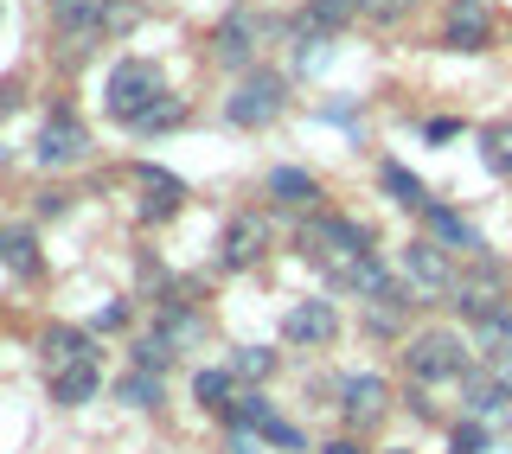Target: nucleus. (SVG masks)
<instances>
[{"instance_id":"obj_29","label":"nucleus","mask_w":512,"mask_h":454,"mask_svg":"<svg viewBox=\"0 0 512 454\" xmlns=\"http://www.w3.org/2000/svg\"><path fill=\"white\" fill-rule=\"evenodd\" d=\"M186 116H192L186 96H160V103H154L135 128H128V135H173V128H186Z\"/></svg>"},{"instance_id":"obj_18","label":"nucleus","mask_w":512,"mask_h":454,"mask_svg":"<svg viewBox=\"0 0 512 454\" xmlns=\"http://www.w3.org/2000/svg\"><path fill=\"white\" fill-rule=\"evenodd\" d=\"M52 403L58 410H84V403L103 397V359H84V365H71V371H52Z\"/></svg>"},{"instance_id":"obj_23","label":"nucleus","mask_w":512,"mask_h":454,"mask_svg":"<svg viewBox=\"0 0 512 454\" xmlns=\"http://www.w3.org/2000/svg\"><path fill=\"white\" fill-rule=\"evenodd\" d=\"M378 186H384V199H391L397 212H423V205H429V186L416 180L404 160H384V167H378Z\"/></svg>"},{"instance_id":"obj_15","label":"nucleus","mask_w":512,"mask_h":454,"mask_svg":"<svg viewBox=\"0 0 512 454\" xmlns=\"http://www.w3.org/2000/svg\"><path fill=\"white\" fill-rule=\"evenodd\" d=\"M333 282L346 288V295H359V301H391L397 288H404V275H397L391 263H384L378 250H365V256H352V263L333 269Z\"/></svg>"},{"instance_id":"obj_31","label":"nucleus","mask_w":512,"mask_h":454,"mask_svg":"<svg viewBox=\"0 0 512 454\" xmlns=\"http://www.w3.org/2000/svg\"><path fill=\"white\" fill-rule=\"evenodd\" d=\"M224 365H231L237 378H256V384H263V378H276L282 352H269V346H237V352H231V359H224Z\"/></svg>"},{"instance_id":"obj_38","label":"nucleus","mask_w":512,"mask_h":454,"mask_svg":"<svg viewBox=\"0 0 512 454\" xmlns=\"http://www.w3.org/2000/svg\"><path fill=\"white\" fill-rule=\"evenodd\" d=\"M461 135V122L455 116H436V122H423V141H455Z\"/></svg>"},{"instance_id":"obj_36","label":"nucleus","mask_w":512,"mask_h":454,"mask_svg":"<svg viewBox=\"0 0 512 454\" xmlns=\"http://www.w3.org/2000/svg\"><path fill=\"white\" fill-rule=\"evenodd\" d=\"M122 327H128V301H109L90 314V333H122Z\"/></svg>"},{"instance_id":"obj_9","label":"nucleus","mask_w":512,"mask_h":454,"mask_svg":"<svg viewBox=\"0 0 512 454\" xmlns=\"http://www.w3.org/2000/svg\"><path fill=\"white\" fill-rule=\"evenodd\" d=\"M333 397H340V416H346V429H372V423H384V416L397 410L391 403V384L378 378V371H346L340 384H333Z\"/></svg>"},{"instance_id":"obj_37","label":"nucleus","mask_w":512,"mask_h":454,"mask_svg":"<svg viewBox=\"0 0 512 454\" xmlns=\"http://www.w3.org/2000/svg\"><path fill=\"white\" fill-rule=\"evenodd\" d=\"M404 410H410V416H423V423H436V403H429L423 384H410V391H404Z\"/></svg>"},{"instance_id":"obj_22","label":"nucleus","mask_w":512,"mask_h":454,"mask_svg":"<svg viewBox=\"0 0 512 454\" xmlns=\"http://www.w3.org/2000/svg\"><path fill=\"white\" fill-rule=\"evenodd\" d=\"M116 403H122V410H141V416H148V410H160V403H167V378H160V371H135V365H128L122 378H116Z\"/></svg>"},{"instance_id":"obj_10","label":"nucleus","mask_w":512,"mask_h":454,"mask_svg":"<svg viewBox=\"0 0 512 454\" xmlns=\"http://www.w3.org/2000/svg\"><path fill=\"white\" fill-rule=\"evenodd\" d=\"M256 39H263V20H256L250 7H231L212 26V39H205V45H212V58L224 64V71L244 77V71H256Z\"/></svg>"},{"instance_id":"obj_14","label":"nucleus","mask_w":512,"mask_h":454,"mask_svg":"<svg viewBox=\"0 0 512 454\" xmlns=\"http://www.w3.org/2000/svg\"><path fill=\"white\" fill-rule=\"evenodd\" d=\"M263 256H269V224L256 212H231V224H224V237H218V263L231 275H244V269L263 263Z\"/></svg>"},{"instance_id":"obj_44","label":"nucleus","mask_w":512,"mask_h":454,"mask_svg":"<svg viewBox=\"0 0 512 454\" xmlns=\"http://www.w3.org/2000/svg\"><path fill=\"white\" fill-rule=\"evenodd\" d=\"M45 7H58V0H45Z\"/></svg>"},{"instance_id":"obj_25","label":"nucleus","mask_w":512,"mask_h":454,"mask_svg":"<svg viewBox=\"0 0 512 454\" xmlns=\"http://www.w3.org/2000/svg\"><path fill=\"white\" fill-rule=\"evenodd\" d=\"M128 365H135V371H160V378H167V371L173 365H180V346H173V339L167 333H135V339H128Z\"/></svg>"},{"instance_id":"obj_16","label":"nucleus","mask_w":512,"mask_h":454,"mask_svg":"<svg viewBox=\"0 0 512 454\" xmlns=\"http://www.w3.org/2000/svg\"><path fill=\"white\" fill-rule=\"evenodd\" d=\"M96 333L90 327H64V320H52V327L39 333V365H45V378L52 371H71V365H84V359H96Z\"/></svg>"},{"instance_id":"obj_43","label":"nucleus","mask_w":512,"mask_h":454,"mask_svg":"<svg viewBox=\"0 0 512 454\" xmlns=\"http://www.w3.org/2000/svg\"><path fill=\"white\" fill-rule=\"evenodd\" d=\"M384 454H416V448H384Z\"/></svg>"},{"instance_id":"obj_34","label":"nucleus","mask_w":512,"mask_h":454,"mask_svg":"<svg viewBox=\"0 0 512 454\" xmlns=\"http://www.w3.org/2000/svg\"><path fill=\"white\" fill-rule=\"evenodd\" d=\"M263 448H282V454H301L308 448V435H301L295 423H288V416H276V423L263 429Z\"/></svg>"},{"instance_id":"obj_33","label":"nucleus","mask_w":512,"mask_h":454,"mask_svg":"<svg viewBox=\"0 0 512 454\" xmlns=\"http://www.w3.org/2000/svg\"><path fill=\"white\" fill-rule=\"evenodd\" d=\"M77 205V192L71 186H45V192H32V218H64Z\"/></svg>"},{"instance_id":"obj_2","label":"nucleus","mask_w":512,"mask_h":454,"mask_svg":"<svg viewBox=\"0 0 512 454\" xmlns=\"http://www.w3.org/2000/svg\"><path fill=\"white\" fill-rule=\"evenodd\" d=\"M500 301H512V269H506V263H493V256H468L442 307L461 320V327H474V320H487Z\"/></svg>"},{"instance_id":"obj_1","label":"nucleus","mask_w":512,"mask_h":454,"mask_svg":"<svg viewBox=\"0 0 512 454\" xmlns=\"http://www.w3.org/2000/svg\"><path fill=\"white\" fill-rule=\"evenodd\" d=\"M397 359H404V378H410V384L436 391V384L474 378L480 352H474V333H461V327H448V320H436V327H416L404 346H397Z\"/></svg>"},{"instance_id":"obj_5","label":"nucleus","mask_w":512,"mask_h":454,"mask_svg":"<svg viewBox=\"0 0 512 454\" xmlns=\"http://www.w3.org/2000/svg\"><path fill=\"white\" fill-rule=\"evenodd\" d=\"M365 250H372V224H359L346 212H314L301 224V256H314L327 275L340 263H352V256H365Z\"/></svg>"},{"instance_id":"obj_20","label":"nucleus","mask_w":512,"mask_h":454,"mask_svg":"<svg viewBox=\"0 0 512 454\" xmlns=\"http://www.w3.org/2000/svg\"><path fill=\"white\" fill-rule=\"evenodd\" d=\"M263 192L282 205V212H320V180H314L308 167H276L263 180Z\"/></svg>"},{"instance_id":"obj_19","label":"nucleus","mask_w":512,"mask_h":454,"mask_svg":"<svg viewBox=\"0 0 512 454\" xmlns=\"http://www.w3.org/2000/svg\"><path fill=\"white\" fill-rule=\"evenodd\" d=\"M205 327H212V320H205V307H192V301H180V295H167V301L154 307V333H167L180 352H186V346H199Z\"/></svg>"},{"instance_id":"obj_13","label":"nucleus","mask_w":512,"mask_h":454,"mask_svg":"<svg viewBox=\"0 0 512 454\" xmlns=\"http://www.w3.org/2000/svg\"><path fill=\"white\" fill-rule=\"evenodd\" d=\"M442 45L448 52H487L493 45V7L487 0H448L442 7Z\"/></svg>"},{"instance_id":"obj_21","label":"nucleus","mask_w":512,"mask_h":454,"mask_svg":"<svg viewBox=\"0 0 512 454\" xmlns=\"http://www.w3.org/2000/svg\"><path fill=\"white\" fill-rule=\"evenodd\" d=\"M192 403H199V410H212V416H231V403H237V371H231V365L192 371Z\"/></svg>"},{"instance_id":"obj_26","label":"nucleus","mask_w":512,"mask_h":454,"mask_svg":"<svg viewBox=\"0 0 512 454\" xmlns=\"http://www.w3.org/2000/svg\"><path fill=\"white\" fill-rule=\"evenodd\" d=\"M269 423H276V403H269L263 391H237L231 416H224V429H244V435H263Z\"/></svg>"},{"instance_id":"obj_28","label":"nucleus","mask_w":512,"mask_h":454,"mask_svg":"<svg viewBox=\"0 0 512 454\" xmlns=\"http://www.w3.org/2000/svg\"><path fill=\"white\" fill-rule=\"evenodd\" d=\"M480 160H487V173L512 180V122H487V128H480Z\"/></svg>"},{"instance_id":"obj_39","label":"nucleus","mask_w":512,"mask_h":454,"mask_svg":"<svg viewBox=\"0 0 512 454\" xmlns=\"http://www.w3.org/2000/svg\"><path fill=\"white\" fill-rule=\"evenodd\" d=\"M320 454H372V448H365V435H333Z\"/></svg>"},{"instance_id":"obj_3","label":"nucleus","mask_w":512,"mask_h":454,"mask_svg":"<svg viewBox=\"0 0 512 454\" xmlns=\"http://www.w3.org/2000/svg\"><path fill=\"white\" fill-rule=\"evenodd\" d=\"M160 96H167V84H160L154 64L148 58H122V64H109V77H103V116L122 122V128H135Z\"/></svg>"},{"instance_id":"obj_35","label":"nucleus","mask_w":512,"mask_h":454,"mask_svg":"<svg viewBox=\"0 0 512 454\" xmlns=\"http://www.w3.org/2000/svg\"><path fill=\"white\" fill-rule=\"evenodd\" d=\"M410 7H416V0H359V13H365V20H378V26L410 20Z\"/></svg>"},{"instance_id":"obj_41","label":"nucleus","mask_w":512,"mask_h":454,"mask_svg":"<svg viewBox=\"0 0 512 454\" xmlns=\"http://www.w3.org/2000/svg\"><path fill=\"white\" fill-rule=\"evenodd\" d=\"M7 243H13V224H0V263H7Z\"/></svg>"},{"instance_id":"obj_24","label":"nucleus","mask_w":512,"mask_h":454,"mask_svg":"<svg viewBox=\"0 0 512 454\" xmlns=\"http://www.w3.org/2000/svg\"><path fill=\"white\" fill-rule=\"evenodd\" d=\"M474 352L480 359H512V301H500L487 320H474Z\"/></svg>"},{"instance_id":"obj_12","label":"nucleus","mask_w":512,"mask_h":454,"mask_svg":"<svg viewBox=\"0 0 512 454\" xmlns=\"http://www.w3.org/2000/svg\"><path fill=\"white\" fill-rule=\"evenodd\" d=\"M416 218H423V237H436L448 256H461V263H468V256H487V237H480V224H474L468 212H455V205L429 199Z\"/></svg>"},{"instance_id":"obj_27","label":"nucleus","mask_w":512,"mask_h":454,"mask_svg":"<svg viewBox=\"0 0 512 454\" xmlns=\"http://www.w3.org/2000/svg\"><path fill=\"white\" fill-rule=\"evenodd\" d=\"M7 275H20V282H32V275L45 269V256H39V237L26 231V224H13V243H7V263H0Z\"/></svg>"},{"instance_id":"obj_17","label":"nucleus","mask_w":512,"mask_h":454,"mask_svg":"<svg viewBox=\"0 0 512 454\" xmlns=\"http://www.w3.org/2000/svg\"><path fill=\"white\" fill-rule=\"evenodd\" d=\"M135 186H141V205H135V212L148 218V224H167V218H180V205H186V186L173 180L167 167H148V160H141V167H135Z\"/></svg>"},{"instance_id":"obj_7","label":"nucleus","mask_w":512,"mask_h":454,"mask_svg":"<svg viewBox=\"0 0 512 454\" xmlns=\"http://www.w3.org/2000/svg\"><path fill=\"white\" fill-rule=\"evenodd\" d=\"M32 160H39L45 173H64V167H84V160H90V128H84V116H77L71 103H58L52 116L39 122Z\"/></svg>"},{"instance_id":"obj_11","label":"nucleus","mask_w":512,"mask_h":454,"mask_svg":"<svg viewBox=\"0 0 512 454\" xmlns=\"http://www.w3.org/2000/svg\"><path fill=\"white\" fill-rule=\"evenodd\" d=\"M282 339L288 346H333L340 339V307H333L327 295H301V301H288V314H282Z\"/></svg>"},{"instance_id":"obj_4","label":"nucleus","mask_w":512,"mask_h":454,"mask_svg":"<svg viewBox=\"0 0 512 454\" xmlns=\"http://www.w3.org/2000/svg\"><path fill=\"white\" fill-rule=\"evenodd\" d=\"M282 109H288V77L282 71H244L231 84V96H224V122L231 128H244V135H256V128H269V122H282Z\"/></svg>"},{"instance_id":"obj_30","label":"nucleus","mask_w":512,"mask_h":454,"mask_svg":"<svg viewBox=\"0 0 512 454\" xmlns=\"http://www.w3.org/2000/svg\"><path fill=\"white\" fill-rule=\"evenodd\" d=\"M301 20L320 26V32H346L352 20H359V0H308V7H301Z\"/></svg>"},{"instance_id":"obj_6","label":"nucleus","mask_w":512,"mask_h":454,"mask_svg":"<svg viewBox=\"0 0 512 454\" xmlns=\"http://www.w3.org/2000/svg\"><path fill=\"white\" fill-rule=\"evenodd\" d=\"M397 275L410 282L416 301H448V288H455V275H461V256H448L436 237H410L404 250H397Z\"/></svg>"},{"instance_id":"obj_42","label":"nucleus","mask_w":512,"mask_h":454,"mask_svg":"<svg viewBox=\"0 0 512 454\" xmlns=\"http://www.w3.org/2000/svg\"><path fill=\"white\" fill-rule=\"evenodd\" d=\"M7 160H13V154H7V141H0V167H7Z\"/></svg>"},{"instance_id":"obj_8","label":"nucleus","mask_w":512,"mask_h":454,"mask_svg":"<svg viewBox=\"0 0 512 454\" xmlns=\"http://www.w3.org/2000/svg\"><path fill=\"white\" fill-rule=\"evenodd\" d=\"M52 26L64 32V39L90 45V39H109V32H128L135 26V7H128V0H58Z\"/></svg>"},{"instance_id":"obj_32","label":"nucleus","mask_w":512,"mask_h":454,"mask_svg":"<svg viewBox=\"0 0 512 454\" xmlns=\"http://www.w3.org/2000/svg\"><path fill=\"white\" fill-rule=\"evenodd\" d=\"M487 442H493V429L474 423V416H461V423L448 429V454H487Z\"/></svg>"},{"instance_id":"obj_40","label":"nucleus","mask_w":512,"mask_h":454,"mask_svg":"<svg viewBox=\"0 0 512 454\" xmlns=\"http://www.w3.org/2000/svg\"><path fill=\"white\" fill-rule=\"evenodd\" d=\"M13 103H20V77H7V84H0V116H7Z\"/></svg>"}]
</instances>
